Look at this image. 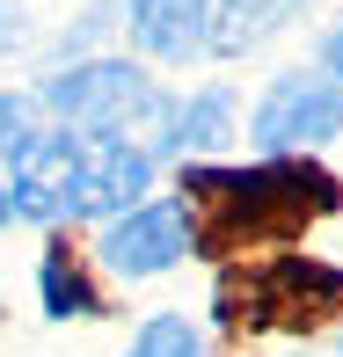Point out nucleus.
Listing matches in <instances>:
<instances>
[{
  "label": "nucleus",
  "instance_id": "1",
  "mask_svg": "<svg viewBox=\"0 0 343 357\" xmlns=\"http://www.w3.org/2000/svg\"><path fill=\"white\" fill-rule=\"evenodd\" d=\"M44 109L66 117V124H88V132H117V124H132V117H154L161 95H154V80H146L139 66L95 59V66L59 73L52 88H44Z\"/></svg>",
  "mask_w": 343,
  "mask_h": 357
},
{
  "label": "nucleus",
  "instance_id": "2",
  "mask_svg": "<svg viewBox=\"0 0 343 357\" xmlns=\"http://www.w3.org/2000/svg\"><path fill=\"white\" fill-rule=\"evenodd\" d=\"M73 175H80V139L66 132H29L15 146V168H8V212L22 219H66L73 212Z\"/></svg>",
  "mask_w": 343,
  "mask_h": 357
},
{
  "label": "nucleus",
  "instance_id": "3",
  "mask_svg": "<svg viewBox=\"0 0 343 357\" xmlns=\"http://www.w3.org/2000/svg\"><path fill=\"white\" fill-rule=\"evenodd\" d=\"M343 132V95L329 80H277L256 109V146L263 153H292V146H321Z\"/></svg>",
  "mask_w": 343,
  "mask_h": 357
},
{
  "label": "nucleus",
  "instance_id": "4",
  "mask_svg": "<svg viewBox=\"0 0 343 357\" xmlns=\"http://www.w3.org/2000/svg\"><path fill=\"white\" fill-rule=\"evenodd\" d=\"M190 255V226H183V204H146V212L117 219L103 241V263L117 278H146V270H175Z\"/></svg>",
  "mask_w": 343,
  "mask_h": 357
},
{
  "label": "nucleus",
  "instance_id": "5",
  "mask_svg": "<svg viewBox=\"0 0 343 357\" xmlns=\"http://www.w3.org/2000/svg\"><path fill=\"white\" fill-rule=\"evenodd\" d=\"M154 175V160L139 146H117V139H80V175H73V212H117L132 204Z\"/></svg>",
  "mask_w": 343,
  "mask_h": 357
},
{
  "label": "nucleus",
  "instance_id": "6",
  "mask_svg": "<svg viewBox=\"0 0 343 357\" xmlns=\"http://www.w3.org/2000/svg\"><path fill=\"white\" fill-rule=\"evenodd\" d=\"M205 15L212 0H132V37L154 59H190L205 44Z\"/></svg>",
  "mask_w": 343,
  "mask_h": 357
},
{
  "label": "nucleus",
  "instance_id": "7",
  "mask_svg": "<svg viewBox=\"0 0 343 357\" xmlns=\"http://www.w3.org/2000/svg\"><path fill=\"white\" fill-rule=\"evenodd\" d=\"M307 0H219V15H212V52H249V44H263L270 29H285L292 15H300Z\"/></svg>",
  "mask_w": 343,
  "mask_h": 357
},
{
  "label": "nucleus",
  "instance_id": "8",
  "mask_svg": "<svg viewBox=\"0 0 343 357\" xmlns=\"http://www.w3.org/2000/svg\"><path fill=\"white\" fill-rule=\"evenodd\" d=\"M226 117H234V102H226V95H198V102L175 117L168 146H219V139H226Z\"/></svg>",
  "mask_w": 343,
  "mask_h": 357
},
{
  "label": "nucleus",
  "instance_id": "9",
  "mask_svg": "<svg viewBox=\"0 0 343 357\" xmlns=\"http://www.w3.org/2000/svg\"><path fill=\"white\" fill-rule=\"evenodd\" d=\"M44 306H52L59 321H66V314H88V306H95V291L73 278V255H66V248L44 255Z\"/></svg>",
  "mask_w": 343,
  "mask_h": 357
},
{
  "label": "nucleus",
  "instance_id": "10",
  "mask_svg": "<svg viewBox=\"0 0 343 357\" xmlns=\"http://www.w3.org/2000/svg\"><path fill=\"white\" fill-rule=\"evenodd\" d=\"M132 357H198V328H190L183 314H154V321L139 328Z\"/></svg>",
  "mask_w": 343,
  "mask_h": 357
},
{
  "label": "nucleus",
  "instance_id": "11",
  "mask_svg": "<svg viewBox=\"0 0 343 357\" xmlns=\"http://www.w3.org/2000/svg\"><path fill=\"white\" fill-rule=\"evenodd\" d=\"M29 139V102L22 95H0V146H22Z\"/></svg>",
  "mask_w": 343,
  "mask_h": 357
},
{
  "label": "nucleus",
  "instance_id": "12",
  "mask_svg": "<svg viewBox=\"0 0 343 357\" xmlns=\"http://www.w3.org/2000/svg\"><path fill=\"white\" fill-rule=\"evenodd\" d=\"M329 73L343 80V29H336V37H329Z\"/></svg>",
  "mask_w": 343,
  "mask_h": 357
},
{
  "label": "nucleus",
  "instance_id": "13",
  "mask_svg": "<svg viewBox=\"0 0 343 357\" xmlns=\"http://www.w3.org/2000/svg\"><path fill=\"white\" fill-rule=\"evenodd\" d=\"M0 226H8V183H0Z\"/></svg>",
  "mask_w": 343,
  "mask_h": 357
}]
</instances>
